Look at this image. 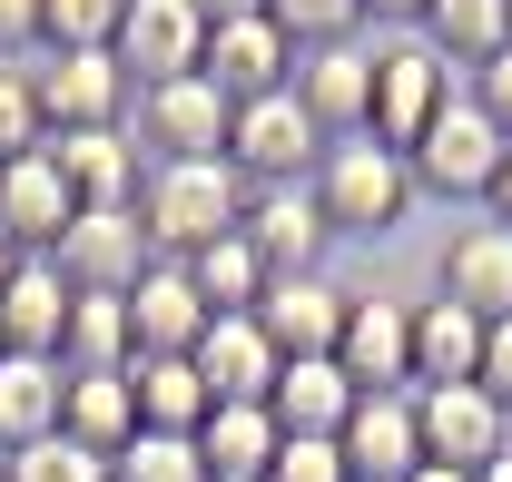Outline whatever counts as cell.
<instances>
[{
  "label": "cell",
  "instance_id": "cell-1",
  "mask_svg": "<svg viewBox=\"0 0 512 482\" xmlns=\"http://www.w3.org/2000/svg\"><path fill=\"white\" fill-rule=\"evenodd\" d=\"M138 227H148V246H158L168 266H188L197 246H217V237L247 227V178H237L227 158H148V178H138Z\"/></svg>",
  "mask_w": 512,
  "mask_h": 482
},
{
  "label": "cell",
  "instance_id": "cell-2",
  "mask_svg": "<svg viewBox=\"0 0 512 482\" xmlns=\"http://www.w3.org/2000/svg\"><path fill=\"white\" fill-rule=\"evenodd\" d=\"M414 158H394V148H375V138H335L316 158V207L335 237H394L404 217H414Z\"/></svg>",
  "mask_w": 512,
  "mask_h": 482
},
{
  "label": "cell",
  "instance_id": "cell-3",
  "mask_svg": "<svg viewBox=\"0 0 512 482\" xmlns=\"http://www.w3.org/2000/svg\"><path fill=\"white\" fill-rule=\"evenodd\" d=\"M444 99H453V69L434 60L424 40H375V119H365L375 148L414 158V138L444 119Z\"/></svg>",
  "mask_w": 512,
  "mask_h": 482
},
{
  "label": "cell",
  "instance_id": "cell-4",
  "mask_svg": "<svg viewBox=\"0 0 512 482\" xmlns=\"http://www.w3.org/2000/svg\"><path fill=\"white\" fill-rule=\"evenodd\" d=\"M335 374L355 394H414V305L384 286H355L345 335H335Z\"/></svg>",
  "mask_w": 512,
  "mask_h": 482
},
{
  "label": "cell",
  "instance_id": "cell-5",
  "mask_svg": "<svg viewBox=\"0 0 512 482\" xmlns=\"http://www.w3.org/2000/svg\"><path fill=\"white\" fill-rule=\"evenodd\" d=\"M316 158H325V128L296 109V89L247 99L237 128H227V168H237L247 187H296V178H316Z\"/></svg>",
  "mask_w": 512,
  "mask_h": 482
},
{
  "label": "cell",
  "instance_id": "cell-6",
  "mask_svg": "<svg viewBox=\"0 0 512 482\" xmlns=\"http://www.w3.org/2000/svg\"><path fill=\"white\" fill-rule=\"evenodd\" d=\"M503 158H512V138L473 99H444V119L414 138V187L424 197H493V178H503Z\"/></svg>",
  "mask_w": 512,
  "mask_h": 482
},
{
  "label": "cell",
  "instance_id": "cell-7",
  "mask_svg": "<svg viewBox=\"0 0 512 482\" xmlns=\"http://www.w3.org/2000/svg\"><path fill=\"white\" fill-rule=\"evenodd\" d=\"M50 266L69 276V296H128V286L158 266V246L138 227V207H79Z\"/></svg>",
  "mask_w": 512,
  "mask_h": 482
},
{
  "label": "cell",
  "instance_id": "cell-8",
  "mask_svg": "<svg viewBox=\"0 0 512 482\" xmlns=\"http://www.w3.org/2000/svg\"><path fill=\"white\" fill-rule=\"evenodd\" d=\"M414 423H424V463H444V473H483V463L512 453V414L483 384H424Z\"/></svg>",
  "mask_w": 512,
  "mask_h": 482
},
{
  "label": "cell",
  "instance_id": "cell-9",
  "mask_svg": "<svg viewBox=\"0 0 512 482\" xmlns=\"http://www.w3.org/2000/svg\"><path fill=\"white\" fill-rule=\"evenodd\" d=\"M109 50H119V69L138 89L197 79V69H207V10H197V0H128Z\"/></svg>",
  "mask_w": 512,
  "mask_h": 482
},
{
  "label": "cell",
  "instance_id": "cell-10",
  "mask_svg": "<svg viewBox=\"0 0 512 482\" xmlns=\"http://www.w3.org/2000/svg\"><path fill=\"white\" fill-rule=\"evenodd\" d=\"M227 128H237V99L207 69L168 79V89H138V148L148 158H227Z\"/></svg>",
  "mask_w": 512,
  "mask_h": 482
},
{
  "label": "cell",
  "instance_id": "cell-11",
  "mask_svg": "<svg viewBox=\"0 0 512 482\" xmlns=\"http://www.w3.org/2000/svg\"><path fill=\"white\" fill-rule=\"evenodd\" d=\"M30 89H40L50 138H69V128H119L128 69H119V50H40L30 60Z\"/></svg>",
  "mask_w": 512,
  "mask_h": 482
},
{
  "label": "cell",
  "instance_id": "cell-12",
  "mask_svg": "<svg viewBox=\"0 0 512 482\" xmlns=\"http://www.w3.org/2000/svg\"><path fill=\"white\" fill-rule=\"evenodd\" d=\"M286 89H296V109L325 128V148H335V138H365V119H375V40H345V50H306Z\"/></svg>",
  "mask_w": 512,
  "mask_h": 482
},
{
  "label": "cell",
  "instance_id": "cell-13",
  "mask_svg": "<svg viewBox=\"0 0 512 482\" xmlns=\"http://www.w3.org/2000/svg\"><path fill=\"white\" fill-rule=\"evenodd\" d=\"M237 237L256 246V266L266 276H316V256H325V207H316V178H296V187H247V227Z\"/></svg>",
  "mask_w": 512,
  "mask_h": 482
},
{
  "label": "cell",
  "instance_id": "cell-14",
  "mask_svg": "<svg viewBox=\"0 0 512 482\" xmlns=\"http://www.w3.org/2000/svg\"><path fill=\"white\" fill-rule=\"evenodd\" d=\"M69 217H79V197H69L50 138H40L30 158H10V168H0V237L20 246V256H60Z\"/></svg>",
  "mask_w": 512,
  "mask_h": 482
},
{
  "label": "cell",
  "instance_id": "cell-15",
  "mask_svg": "<svg viewBox=\"0 0 512 482\" xmlns=\"http://www.w3.org/2000/svg\"><path fill=\"white\" fill-rule=\"evenodd\" d=\"M345 305H355V286H335V276H276L266 296H256V325H266V345L286 364L306 355H335V335H345Z\"/></svg>",
  "mask_w": 512,
  "mask_h": 482
},
{
  "label": "cell",
  "instance_id": "cell-16",
  "mask_svg": "<svg viewBox=\"0 0 512 482\" xmlns=\"http://www.w3.org/2000/svg\"><path fill=\"white\" fill-rule=\"evenodd\" d=\"M345 473L355 482H414L424 473V423H414V394H355V414L335 433Z\"/></svg>",
  "mask_w": 512,
  "mask_h": 482
},
{
  "label": "cell",
  "instance_id": "cell-17",
  "mask_svg": "<svg viewBox=\"0 0 512 482\" xmlns=\"http://www.w3.org/2000/svg\"><path fill=\"white\" fill-rule=\"evenodd\" d=\"M188 364H197V384H207V404H266L276 374H286V355L266 345L256 315H207V335H197Z\"/></svg>",
  "mask_w": 512,
  "mask_h": 482
},
{
  "label": "cell",
  "instance_id": "cell-18",
  "mask_svg": "<svg viewBox=\"0 0 512 482\" xmlns=\"http://www.w3.org/2000/svg\"><path fill=\"white\" fill-rule=\"evenodd\" d=\"M50 158H60V178H69L79 207H138L148 148H138L128 128H69V138H50Z\"/></svg>",
  "mask_w": 512,
  "mask_h": 482
},
{
  "label": "cell",
  "instance_id": "cell-19",
  "mask_svg": "<svg viewBox=\"0 0 512 482\" xmlns=\"http://www.w3.org/2000/svg\"><path fill=\"white\" fill-rule=\"evenodd\" d=\"M207 79L247 109V99H276L286 79H296V40L276 30V20H227V30H207Z\"/></svg>",
  "mask_w": 512,
  "mask_h": 482
},
{
  "label": "cell",
  "instance_id": "cell-20",
  "mask_svg": "<svg viewBox=\"0 0 512 482\" xmlns=\"http://www.w3.org/2000/svg\"><path fill=\"white\" fill-rule=\"evenodd\" d=\"M444 296L473 305L483 325L512 315V227H503V217H473V227L444 237Z\"/></svg>",
  "mask_w": 512,
  "mask_h": 482
},
{
  "label": "cell",
  "instance_id": "cell-21",
  "mask_svg": "<svg viewBox=\"0 0 512 482\" xmlns=\"http://www.w3.org/2000/svg\"><path fill=\"white\" fill-rule=\"evenodd\" d=\"M69 276L50 266V256H20L10 266V286H0V345L10 355H60V335H69Z\"/></svg>",
  "mask_w": 512,
  "mask_h": 482
},
{
  "label": "cell",
  "instance_id": "cell-22",
  "mask_svg": "<svg viewBox=\"0 0 512 482\" xmlns=\"http://www.w3.org/2000/svg\"><path fill=\"white\" fill-rule=\"evenodd\" d=\"M128 335H138V355H197V335H207V296L188 286V266H148L138 286H128Z\"/></svg>",
  "mask_w": 512,
  "mask_h": 482
},
{
  "label": "cell",
  "instance_id": "cell-23",
  "mask_svg": "<svg viewBox=\"0 0 512 482\" xmlns=\"http://www.w3.org/2000/svg\"><path fill=\"white\" fill-rule=\"evenodd\" d=\"M69 414V364L60 355H0V453L50 443Z\"/></svg>",
  "mask_w": 512,
  "mask_h": 482
},
{
  "label": "cell",
  "instance_id": "cell-24",
  "mask_svg": "<svg viewBox=\"0 0 512 482\" xmlns=\"http://www.w3.org/2000/svg\"><path fill=\"white\" fill-rule=\"evenodd\" d=\"M483 315L473 305H453V296H424L414 305V394L424 384H483Z\"/></svg>",
  "mask_w": 512,
  "mask_h": 482
},
{
  "label": "cell",
  "instance_id": "cell-25",
  "mask_svg": "<svg viewBox=\"0 0 512 482\" xmlns=\"http://www.w3.org/2000/svg\"><path fill=\"white\" fill-rule=\"evenodd\" d=\"M276 443H286V423L266 414V404H217V414L197 423V453H207V482H266Z\"/></svg>",
  "mask_w": 512,
  "mask_h": 482
},
{
  "label": "cell",
  "instance_id": "cell-26",
  "mask_svg": "<svg viewBox=\"0 0 512 482\" xmlns=\"http://www.w3.org/2000/svg\"><path fill=\"white\" fill-rule=\"evenodd\" d=\"M434 60H463V69H483L493 50H512V0H424V30H414Z\"/></svg>",
  "mask_w": 512,
  "mask_h": 482
},
{
  "label": "cell",
  "instance_id": "cell-27",
  "mask_svg": "<svg viewBox=\"0 0 512 482\" xmlns=\"http://www.w3.org/2000/svg\"><path fill=\"white\" fill-rule=\"evenodd\" d=\"M266 414L286 423V433H345V414H355V384L335 374V355H306V364H286L276 374V394H266Z\"/></svg>",
  "mask_w": 512,
  "mask_h": 482
},
{
  "label": "cell",
  "instance_id": "cell-28",
  "mask_svg": "<svg viewBox=\"0 0 512 482\" xmlns=\"http://www.w3.org/2000/svg\"><path fill=\"white\" fill-rule=\"evenodd\" d=\"M128 394H138V433H197V423L217 414L188 355H138L128 364Z\"/></svg>",
  "mask_w": 512,
  "mask_h": 482
},
{
  "label": "cell",
  "instance_id": "cell-29",
  "mask_svg": "<svg viewBox=\"0 0 512 482\" xmlns=\"http://www.w3.org/2000/svg\"><path fill=\"white\" fill-rule=\"evenodd\" d=\"M60 433L119 463L128 443H138V394H128V374H69V414H60Z\"/></svg>",
  "mask_w": 512,
  "mask_h": 482
},
{
  "label": "cell",
  "instance_id": "cell-30",
  "mask_svg": "<svg viewBox=\"0 0 512 482\" xmlns=\"http://www.w3.org/2000/svg\"><path fill=\"white\" fill-rule=\"evenodd\" d=\"M60 364H69V374H128V364H138V335H128V296H79V305H69Z\"/></svg>",
  "mask_w": 512,
  "mask_h": 482
},
{
  "label": "cell",
  "instance_id": "cell-31",
  "mask_svg": "<svg viewBox=\"0 0 512 482\" xmlns=\"http://www.w3.org/2000/svg\"><path fill=\"white\" fill-rule=\"evenodd\" d=\"M188 286L207 296V315H256V296H266L276 276L256 266L247 237H217V246H197V256H188Z\"/></svg>",
  "mask_w": 512,
  "mask_h": 482
},
{
  "label": "cell",
  "instance_id": "cell-32",
  "mask_svg": "<svg viewBox=\"0 0 512 482\" xmlns=\"http://www.w3.org/2000/svg\"><path fill=\"white\" fill-rule=\"evenodd\" d=\"M266 20L296 40V60L306 50H345L355 30H365V0H266Z\"/></svg>",
  "mask_w": 512,
  "mask_h": 482
},
{
  "label": "cell",
  "instance_id": "cell-33",
  "mask_svg": "<svg viewBox=\"0 0 512 482\" xmlns=\"http://www.w3.org/2000/svg\"><path fill=\"white\" fill-rule=\"evenodd\" d=\"M10 482H119V463L89 453V443H69V433H50V443H20L10 453Z\"/></svg>",
  "mask_w": 512,
  "mask_h": 482
},
{
  "label": "cell",
  "instance_id": "cell-34",
  "mask_svg": "<svg viewBox=\"0 0 512 482\" xmlns=\"http://www.w3.org/2000/svg\"><path fill=\"white\" fill-rule=\"evenodd\" d=\"M128 0H40V50H109Z\"/></svg>",
  "mask_w": 512,
  "mask_h": 482
},
{
  "label": "cell",
  "instance_id": "cell-35",
  "mask_svg": "<svg viewBox=\"0 0 512 482\" xmlns=\"http://www.w3.org/2000/svg\"><path fill=\"white\" fill-rule=\"evenodd\" d=\"M119 482H207V453L197 433H138L119 453Z\"/></svg>",
  "mask_w": 512,
  "mask_h": 482
},
{
  "label": "cell",
  "instance_id": "cell-36",
  "mask_svg": "<svg viewBox=\"0 0 512 482\" xmlns=\"http://www.w3.org/2000/svg\"><path fill=\"white\" fill-rule=\"evenodd\" d=\"M40 138H50V119H40L30 60H0V168H10V158H30Z\"/></svg>",
  "mask_w": 512,
  "mask_h": 482
},
{
  "label": "cell",
  "instance_id": "cell-37",
  "mask_svg": "<svg viewBox=\"0 0 512 482\" xmlns=\"http://www.w3.org/2000/svg\"><path fill=\"white\" fill-rule=\"evenodd\" d=\"M266 482H355V473H345V453H335L325 433H286L276 463H266Z\"/></svg>",
  "mask_w": 512,
  "mask_h": 482
},
{
  "label": "cell",
  "instance_id": "cell-38",
  "mask_svg": "<svg viewBox=\"0 0 512 482\" xmlns=\"http://www.w3.org/2000/svg\"><path fill=\"white\" fill-rule=\"evenodd\" d=\"M473 109H483V119L512 138V50H493V60L473 69Z\"/></svg>",
  "mask_w": 512,
  "mask_h": 482
},
{
  "label": "cell",
  "instance_id": "cell-39",
  "mask_svg": "<svg viewBox=\"0 0 512 482\" xmlns=\"http://www.w3.org/2000/svg\"><path fill=\"white\" fill-rule=\"evenodd\" d=\"M483 394H493V404L512 414V315L493 325V335H483Z\"/></svg>",
  "mask_w": 512,
  "mask_h": 482
},
{
  "label": "cell",
  "instance_id": "cell-40",
  "mask_svg": "<svg viewBox=\"0 0 512 482\" xmlns=\"http://www.w3.org/2000/svg\"><path fill=\"white\" fill-rule=\"evenodd\" d=\"M40 40V0H0V60H20Z\"/></svg>",
  "mask_w": 512,
  "mask_h": 482
},
{
  "label": "cell",
  "instance_id": "cell-41",
  "mask_svg": "<svg viewBox=\"0 0 512 482\" xmlns=\"http://www.w3.org/2000/svg\"><path fill=\"white\" fill-rule=\"evenodd\" d=\"M207 10V30H227V20H266V0H197Z\"/></svg>",
  "mask_w": 512,
  "mask_h": 482
},
{
  "label": "cell",
  "instance_id": "cell-42",
  "mask_svg": "<svg viewBox=\"0 0 512 482\" xmlns=\"http://www.w3.org/2000/svg\"><path fill=\"white\" fill-rule=\"evenodd\" d=\"M365 20H394V30H424V0H365Z\"/></svg>",
  "mask_w": 512,
  "mask_h": 482
},
{
  "label": "cell",
  "instance_id": "cell-43",
  "mask_svg": "<svg viewBox=\"0 0 512 482\" xmlns=\"http://www.w3.org/2000/svg\"><path fill=\"white\" fill-rule=\"evenodd\" d=\"M483 217H503V227H512V158H503V178H493V197H483Z\"/></svg>",
  "mask_w": 512,
  "mask_h": 482
},
{
  "label": "cell",
  "instance_id": "cell-44",
  "mask_svg": "<svg viewBox=\"0 0 512 482\" xmlns=\"http://www.w3.org/2000/svg\"><path fill=\"white\" fill-rule=\"evenodd\" d=\"M473 482H512V453H503V463H483V473H473Z\"/></svg>",
  "mask_w": 512,
  "mask_h": 482
},
{
  "label": "cell",
  "instance_id": "cell-45",
  "mask_svg": "<svg viewBox=\"0 0 512 482\" xmlns=\"http://www.w3.org/2000/svg\"><path fill=\"white\" fill-rule=\"evenodd\" d=\"M414 482H473V473H444V463H424V473H414Z\"/></svg>",
  "mask_w": 512,
  "mask_h": 482
},
{
  "label": "cell",
  "instance_id": "cell-46",
  "mask_svg": "<svg viewBox=\"0 0 512 482\" xmlns=\"http://www.w3.org/2000/svg\"><path fill=\"white\" fill-rule=\"evenodd\" d=\"M10 266H20V246H10V237H0V286H10Z\"/></svg>",
  "mask_w": 512,
  "mask_h": 482
},
{
  "label": "cell",
  "instance_id": "cell-47",
  "mask_svg": "<svg viewBox=\"0 0 512 482\" xmlns=\"http://www.w3.org/2000/svg\"><path fill=\"white\" fill-rule=\"evenodd\" d=\"M0 482H10V453H0Z\"/></svg>",
  "mask_w": 512,
  "mask_h": 482
},
{
  "label": "cell",
  "instance_id": "cell-48",
  "mask_svg": "<svg viewBox=\"0 0 512 482\" xmlns=\"http://www.w3.org/2000/svg\"><path fill=\"white\" fill-rule=\"evenodd\" d=\"M0 355H10V345H0Z\"/></svg>",
  "mask_w": 512,
  "mask_h": 482
}]
</instances>
